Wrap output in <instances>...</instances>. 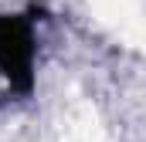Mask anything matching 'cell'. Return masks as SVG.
<instances>
[{
  "label": "cell",
  "instance_id": "1",
  "mask_svg": "<svg viewBox=\"0 0 146 142\" xmlns=\"http://www.w3.org/2000/svg\"><path fill=\"white\" fill-rule=\"evenodd\" d=\"M34 20L27 14H0V108L34 91Z\"/></svg>",
  "mask_w": 146,
  "mask_h": 142
}]
</instances>
